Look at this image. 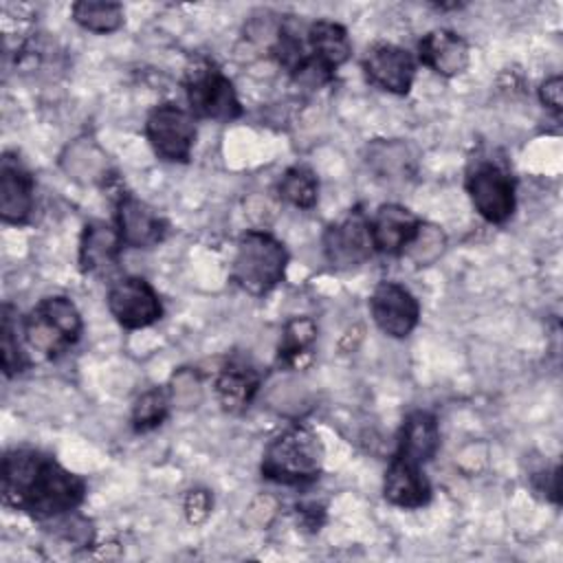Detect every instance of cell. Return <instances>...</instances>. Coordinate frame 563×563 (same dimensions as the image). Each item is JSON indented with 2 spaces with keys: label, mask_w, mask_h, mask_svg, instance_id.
<instances>
[{
  "label": "cell",
  "mask_w": 563,
  "mask_h": 563,
  "mask_svg": "<svg viewBox=\"0 0 563 563\" xmlns=\"http://www.w3.org/2000/svg\"><path fill=\"white\" fill-rule=\"evenodd\" d=\"M86 499V482L55 457L18 446L2 460V501L35 521H55L77 510Z\"/></svg>",
  "instance_id": "6da1fadb"
},
{
  "label": "cell",
  "mask_w": 563,
  "mask_h": 563,
  "mask_svg": "<svg viewBox=\"0 0 563 563\" xmlns=\"http://www.w3.org/2000/svg\"><path fill=\"white\" fill-rule=\"evenodd\" d=\"M262 475L284 486L312 484L323 468V444L306 427L282 431L262 455Z\"/></svg>",
  "instance_id": "7a4b0ae2"
},
{
  "label": "cell",
  "mask_w": 563,
  "mask_h": 563,
  "mask_svg": "<svg viewBox=\"0 0 563 563\" xmlns=\"http://www.w3.org/2000/svg\"><path fill=\"white\" fill-rule=\"evenodd\" d=\"M288 268L286 246L266 231H246L240 235L231 277L249 295H268L279 282H284Z\"/></svg>",
  "instance_id": "3957f363"
},
{
  "label": "cell",
  "mask_w": 563,
  "mask_h": 563,
  "mask_svg": "<svg viewBox=\"0 0 563 563\" xmlns=\"http://www.w3.org/2000/svg\"><path fill=\"white\" fill-rule=\"evenodd\" d=\"M22 336L26 350L42 358H55L68 352L81 336V314L64 295L40 299L22 319Z\"/></svg>",
  "instance_id": "277c9868"
},
{
  "label": "cell",
  "mask_w": 563,
  "mask_h": 563,
  "mask_svg": "<svg viewBox=\"0 0 563 563\" xmlns=\"http://www.w3.org/2000/svg\"><path fill=\"white\" fill-rule=\"evenodd\" d=\"M185 90L189 112L196 119L229 123L242 114V103L238 99L233 81L211 64H202L189 70Z\"/></svg>",
  "instance_id": "5b68a950"
},
{
  "label": "cell",
  "mask_w": 563,
  "mask_h": 563,
  "mask_svg": "<svg viewBox=\"0 0 563 563\" xmlns=\"http://www.w3.org/2000/svg\"><path fill=\"white\" fill-rule=\"evenodd\" d=\"M473 209L490 224H504L515 211V180L493 161H477L464 180Z\"/></svg>",
  "instance_id": "8992f818"
},
{
  "label": "cell",
  "mask_w": 563,
  "mask_h": 563,
  "mask_svg": "<svg viewBox=\"0 0 563 563\" xmlns=\"http://www.w3.org/2000/svg\"><path fill=\"white\" fill-rule=\"evenodd\" d=\"M145 136L158 158L187 163L196 143V117L176 103H161L145 119Z\"/></svg>",
  "instance_id": "52a82bcc"
},
{
  "label": "cell",
  "mask_w": 563,
  "mask_h": 563,
  "mask_svg": "<svg viewBox=\"0 0 563 563\" xmlns=\"http://www.w3.org/2000/svg\"><path fill=\"white\" fill-rule=\"evenodd\" d=\"M108 310L125 330H141L163 317V303L152 284L136 275H125L108 288Z\"/></svg>",
  "instance_id": "ba28073f"
},
{
  "label": "cell",
  "mask_w": 563,
  "mask_h": 563,
  "mask_svg": "<svg viewBox=\"0 0 563 563\" xmlns=\"http://www.w3.org/2000/svg\"><path fill=\"white\" fill-rule=\"evenodd\" d=\"M372 253L369 218L361 209L350 211L323 233V255L332 268L345 271L361 266L372 257Z\"/></svg>",
  "instance_id": "9c48e42d"
},
{
  "label": "cell",
  "mask_w": 563,
  "mask_h": 563,
  "mask_svg": "<svg viewBox=\"0 0 563 563\" xmlns=\"http://www.w3.org/2000/svg\"><path fill=\"white\" fill-rule=\"evenodd\" d=\"M369 314L376 328L391 339H407L420 319V303L398 282H380L369 297Z\"/></svg>",
  "instance_id": "30bf717a"
},
{
  "label": "cell",
  "mask_w": 563,
  "mask_h": 563,
  "mask_svg": "<svg viewBox=\"0 0 563 563\" xmlns=\"http://www.w3.org/2000/svg\"><path fill=\"white\" fill-rule=\"evenodd\" d=\"M363 70L369 84L391 95H407L416 77V59L402 46L378 42L367 48Z\"/></svg>",
  "instance_id": "8fae6325"
},
{
  "label": "cell",
  "mask_w": 563,
  "mask_h": 563,
  "mask_svg": "<svg viewBox=\"0 0 563 563\" xmlns=\"http://www.w3.org/2000/svg\"><path fill=\"white\" fill-rule=\"evenodd\" d=\"M117 229L123 246L130 249H154L167 235L163 216L132 194H123L117 202Z\"/></svg>",
  "instance_id": "7c38bea8"
},
{
  "label": "cell",
  "mask_w": 563,
  "mask_h": 563,
  "mask_svg": "<svg viewBox=\"0 0 563 563\" xmlns=\"http://www.w3.org/2000/svg\"><path fill=\"white\" fill-rule=\"evenodd\" d=\"M422 220L407 207L387 202L369 218V235L374 251L383 255H402L416 240Z\"/></svg>",
  "instance_id": "4fadbf2b"
},
{
  "label": "cell",
  "mask_w": 563,
  "mask_h": 563,
  "mask_svg": "<svg viewBox=\"0 0 563 563\" xmlns=\"http://www.w3.org/2000/svg\"><path fill=\"white\" fill-rule=\"evenodd\" d=\"M35 205V180L18 156L4 154L0 163V218L7 224H24Z\"/></svg>",
  "instance_id": "5bb4252c"
},
{
  "label": "cell",
  "mask_w": 563,
  "mask_h": 563,
  "mask_svg": "<svg viewBox=\"0 0 563 563\" xmlns=\"http://www.w3.org/2000/svg\"><path fill=\"white\" fill-rule=\"evenodd\" d=\"M383 495L389 504L413 510L431 501V484L420 464L394 455L385 471Z\"/></svg>",
  "instance_id": "9a60e30c"
},
{
  "label": "cell",
  "mask_w": 563,
  "mask_h": 563,
  "mask_svg": "<svg viewBox=\"0 0 563 563\" xmlns=\"http://www.w3.org/2000/svg\"><path fill=\"white\" fill-rule=\"evenodd\" d=\"M418 59L431 68L435 75L442 77H455L466 70L471 51L462 35L449 29H435L429 31L418 42Z\"/></svg>",
  "instance_id": "2e32d148"
},
{
  "label": "cell",
  "mask_w": 563,
  "mask_h": 563,
  "mask_svg": "<svg viewBox=\"0 0 563 563\" xmlns=\"http://www.w3.org/2000/svg\"><path fill=\"white\" fill-rule=\"evenodd\" d=\"M123 240L119 229L103 220L86 222L79 240V268L84 273H108L119 264Z\"/></svg>",
  "instance_id": "e0dca14e"
},
{
  "label": "cell",
  "mask_w": 563,
  "mask_h": 563,
  "mask_svg": "<svg viewBox=\"0 0 563 563\" xmlns=\"http://www.w3.org/2000/svg\"><path fill=\"white\" fill-rule=\"evenodd\" d=\"M438 449H440V427L435 416L422 409L411 411L402 422L396 455L424 466L435 457Z\"/></svg>",
  "instance_id": "ac0fdd59"
},
{
  "label": "cell",
  "mask_w": 563,
  "mask_h": 563,
  "mask_svg": "<svg viewBox=\"0 0 563 563\" xmlns=\"http://www.w3.org/2000/svg\"><path fill=\"white\" fill-rule=\"evenodd\" d=\"M306 46L310 57L332 75L352 55V42H350L347 29L332 20L312 22L306 31Z\"/></svg>",
  "instance_id": "d6986e66"
},
{
  "label": "cell",
  "mask_w": 563,
  "mask_h": 563,
  "mask_svg": "<svg viewBox=\"0 0 563 563\" xmlns=\"http://www.w3.org/2000/svg\"><path fill=\"white\" fill-rule=\"evenodd\" d=\"M260 387V372L246 361H229L216 378V396L224 411L242 413Z\"/></svg>",
  "instance_id": "ffe728a7"
},
{
  "label": "cell",
  "mask_w": 563,
  "mask_h": 563,
  "mask_svg": "<svg viewBox=\"0 0 563 563\" xmlns=\"http://www.w3.org/2000/svg\"><path fill=\"white\" fill-rule=\"evenodd\" d=\"M0 352H2V372L4 376H15L29 367V352L22 336V321L15 310L4 303L2 306V328H0Z\"/></svg>",
  "instance_id": "44dd1931"
},
{
  "label": "cell",
  "mask_w": 563,
  "mask_h": 563,
  "mask_svg": "<svg viewBox=\"0 0 563 563\" xmlns=\"http://www.w3.org/2000/svg\"><path fill=\"white\" fill-rule=\"evenodd\" d=\"M73 20L90 31V33H99V35H108L114 33L123 26L125 13L123 7L119 2H103V0H81L73 4Z\"/></svg>",
  "instance_id": "7402d4cb"
},
{
  "label": "cell",
  "mask_w": 563,
  "mask_h": 563,
  "mask_svg": "<svg viewBox=\"0 0 563 563\" xmlns=\"http://www.w3.org/2000/svg\"><path fill=\"white\" fill-rule=\"evenodd\" d=\"M277 194L297 209H312L319 200V178L308 165H292L284 172Z\"/></svg>",
  "instance_id": "603a6c76"
},
{
  "label": "cell",
  "mask_w": 563,
  "mask_h": 563,
  "mask_svg": "<svg viewBox=\"0 0 563 563\" xmlns=\"http://www.w3.org/2000/svg\"><path fill=\"white\" fill-rule=\"evenodd\" d=\"M317 339V323L310 317H297L286 323L277 358L284 365H297L303 354H310V347Z\"/></svg>",
  "instance_id": "cb8c5ba5"
},
{
  "label": "cell",
  "mask_w": 563,
  "mask_h": 563,
  "mask_svg": "<svg viewBox=\"0 0 563 563\" xmlns=\"http://www.w3.org/2000/svg\"><path fill=\"white\" fill-rule=\"evenodd\" d=\"M167 413H169L167 394L158 387H152V389L143 391L132 407V427L136 433L152 431L163 424Z\"/></svg>",
  "instance_id": "d4e9b609"
},
{
  "label": "cell",
  "mask_w": 563,
  "mask_h": 563,
  "mask_svg": "<svg viewBox=\"0 0 563 563\" xmlns=\"http://www.w3.org/2000/svg\"><path fill=\"white\" fill-rule=\"evenodd\" d=\"M213 501L207 490H189L185 499V515L191 523H200L207 519Z\"/></svg>",
  "instance_id": "484cf974"
},
{
  "label": "cell",
  "mask_w": 563,
  "mask_h": 563,
  "mask_svg": "<svg viewBox=\"0 0 563 563\" xmlns=\"http://www.w3.org/2000/svg\"><path fill=\"white\" fill-rule=\"evenodd\" d=\"M539 99L541 103L552 110L554 114H561V108H563V81L559 75H552L548 77L541 88H539Z\"/></svg>",
  "instance_id": "4316f807"
}]
</instances>
